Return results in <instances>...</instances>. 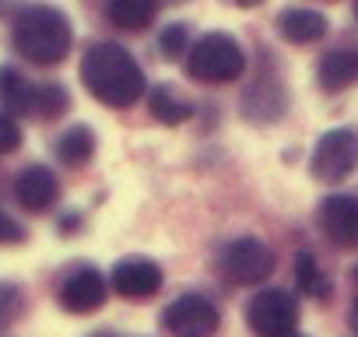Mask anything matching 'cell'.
Returning a JSON list of instances; mask_svg holds the SVG:
<instances>
[{
    "instance_id": "7a4b0ae2",
    "label": "cell",
    "mask_w": 358,
    "mask_h": 337,
    "mask_svg": "<svg viewBox=\"0 0 358 337\" xmlns=\"http://www.w3.org/2000/svg\"><path fill=\"white\" fill-rule=\"evenodd\" d=\"M11 39H15V50H18L22 60L39 64V67H53L71 53L74 29H71V18L60 8L36 4V8H25L15 18Z\"/></svg>"
},
{
    "instance_id": "9c48e42d",
    "label": "cell",
    "mask_w": 358,
    "mask_h": 337,
    "mask_svg": "<svg viewBox=\"0 0 358 337\" xmlns=\"http://www.w3.org/2000/svg\"><path fill=\"white\" fill-rule=\"evenodd\" d=\"M320 229L334 246L355 250L358 246V197H348V194L327 197L320 204Z\"/></svg>"
},
{
    "instance_id": "cb8c5ba5",
    "label": "cell",
    "mask_w": 358,
    "mask_h": 337,
    "mask_svg": "<svg viewBox=\"0 0 358 337\" xmlns=\"http://www.w3.org/2000/svg\"><path fill=\"white\" fill-rule=\"evenodd\" d=\"M348 327L358 334V299H355V302H351V309H348Z\"/></svg>"
},
{
    "instance_id": "4fadbf2b",
    "label": "cell",
    "mask_w": 358,
    "mask_h": 337,
    "mask_svg": "<svg viewBox=\"0 0 358 337\" xmlns=\"http://www.w3.org/2000/svg\"><path fill=\"white\" fill-rule=\"evenodd\" d=\"M278 32L295 43V46H306V43H316L327 36V18L320 11H309V8H292L278 18Z\"/></svg>"
},
{
    "instance_id": "8fae6325",
    "label": "cell",
    "mask_w": 358,
    "mask_h": 337,
    "mask_svg": "<svg viewBox=\"0 0 358 337\" xmlns=\"http://www.w3.org/2000/svg\"><path fill=\"white\" fill-rule=\"evenodd\" d=\"M57 194H60V187H57V176L50 173L46 165H25L22 173H18V180H15V197H18V204L25 208V211H46L53 201H57Z\"/></svg>"
},
{
    "instance_id": "484cf974",
    "label": "cell",
    "mask_w": 358,
    "mask_h": 337,
    "mask_svg": "<svg viewBox=\"0 0 358 337\" xmlns=\"http://www.w3.org/2000/svg\"><path fill=\"white\" fill-rule=\"evenodd\" d=\"M292 337H302V334H292Z\"/></svg>"
},
{
    "instance_id": "d4e9b609",
    "label": "cell",
    "mask_w": 358,
    "mask_h": 337,
    "mask_svg": "<svg viewBox=\"0 0 358 337\" xmlns=\"http://www.w3.org/2000/svg\"><path fill=\"white\" fill-rule=\"evenodd\" d=\"M355 18H358V4H355Z\"/></svg>"
},
{
    "instance_id": "5b68a950",
    "label": "cell",
    "mask_w": 358,
    "mask_h": 337,
    "mask_svg": "<svg viewBox=\"0 0 358 337\" xmlns=\"http://www.w3.org/2000/svg\"><path fill=\"white\" fill-rule=\"evenodd\" d=\"M299 323V302L285 288H264L246 306V327L257 337H292Z\"/></svg>"
},
{
    "instance_id": "6da1fadb",
    "label": "cell",
    "mask_w": 358,
    "mask_h": 337,
    "mask_svg": "<svg viewBox=\"0 0 358 337\" xmlns=\"http://www.w3.org/2000/svg\"><path fill=\"white\" fill-rule=\"evenodd\" d=\"M81 85L102 106L127 109L144 95V71L120 43H95L81 60Z\"/></svg>"
},
{
    "instance_id": "7402d4cb",
    "label": "cell",
    "mask_w": 358,
    "mask_h": 337,
    "mask_svg": "<svg viewBox=\"0 0 358 337\" xmlns=\"http://www.w3.org/2000/svg\"><path fill=\"white\" fill-rule=\"evenodd\" d=\"M18 148H22V127H18V120L8 116V113H0V155H11Z\"/></svg>"
},
{
    "instance_id": "5bb4252c",
    "label": "cell",
    "mask_w": 358,
    "mask_h": 337,
    "mask_svg": "<svg viewBox=\"0 0 358 337\" xmlns=\"http://www.w3.org/2000/svg\"><path fill=\"white\" fill-rule=\"evenodd\" d=\"M323 92H341L348 88L351 81H358V50H330L323 60H320V71H316Z\"/></svg>"
},
{
    "instance_id": "30bf717a",
    "label": "cell",
    "mask_w": 358,
    "mask_h": 337,
    "mask_svg": "<svg viewBox=\"0 0 358 337\" xmlns=\"http://www.w3.org/2000/svg\"><path fill=\"white\" fill-rule=\"evenodd\" d=\"M162 281H165V274H162V267L155 260L134 257V260H123V264L113 267L109 288L116 295H123V299H151L162 288Z\"/></svg>"
},
{
    "instance_id": "2e32d148",
    "label": "cell",
    "mask_w": 358,
    "mask_h": 337,
    "mask_svg": "<svg viewBox=\"0 0 358 337\" xmlns=\"http://www.w3.org/2000/svg\"><path fill=\"white\" fill-rule=\"evenodd\" d=\"M155 15H158L155 0H113V4H106V18L116 29H127V32H137V29L151 25Z\"/></svg>"
},
{
    "instance_id": "7c38bea8",
    "label": "cell",
    "mask_w": 358,
    "mask_h": 337,
    "mask_svg": "<svg viewBox=\"0 0 358 337\" xmlns=\"http://www.w3.org/2000/svg\"><path fill=\"white\" fill-rule=\"evenodd\" d=\"M0 99H4L8 116H32L39 120V85L22 78L15 67H0Z\"/></svg>"
},
{
    "instance_id": "ffe728a7",
    "label": "cell",
    "mask_w": 358,
    "mask_h": 337,
    "mask_svg": "<svg viewBox=\"0 0 358 337\" xmlns=\"http://www.w3.org/2000/svg\"><path fill=\"white\" fill-rule=\"evenodd\" d=\"M67 109H71V95H67L64 85H53V81L39 85V120L60 116V113H67Z\"/></svg>"
},
{
    "instance_id": "9a60e30c",
    "label": "cell",
    "mask_w": 358,
    "mask_h": 337,
    "mask_svg": "<svg viewBox=\"0 0 358 337\" xmlns=\"http://www.w3.org/2000/svg\"><path fill=\"white\" fill-rule=\"evenodd\" d=\"M53 151H57V158H60L64 165H85V162L95 155V130L85 127V123H74V127H67V130L57 137Z\"/></svg>"
},
{
    "instance_id": "ac0fdd59",
    "label": "cell",
    "mask_w": 358,
    "mask_h": 337,
    "mask_svg": "<svg viewBox=\"0 0 358 337\" xmlns=\"http://www.w3.org/2000/svg\"><path fill=\"white\" fill-rule=\"evenodd\" d=\"M295 281H299V288L306 292V295H313V299H327V278L320 274V267H316V257L313 253H299L295 257Z\"/></svg>"
},
{
    "instance_id": "44dd1931",
    "label": "cell",
    "mask_w": 358,
    "mask_h": 337,
    "mask_svg": "<svg viewBox=\"0 0 358 337\" xmlns=\"http://www.w3.org/2000/svg\"><path fill=\"white\" fill-rule=\"evenodd\" d=\"M187 43H190V29H187L183 22L165 25V29H162V39H158V46H162V53H165L169 60L183 57V53H187Z\"/></svg>"
},
{
    "instance_id": "277c9868",
    "label": "cell",
    "mask_w": 358,
    "mask_h": 337,
    "mask_svg": "<svg viewBox=\"0 0 358 337\" xmlns=\"http://www.w3.org/2000/svg\"><path fill=\"white\" fill-rule=\"evenodd\" d=\"M358 165V130L355 127H337L327 130L309 158V173L320 183H341L351 176V168Z\"/></svg>"
},
{
    "instance_id": "8992f818",
    "label": "cell",
    "mask_w": 358,
    "mask_h": 337,
    "mask_svg": "<svg viewBox=\"0 0 358 337\" xmlns=\"http://www.w3.org/2000/svg\"><path fill=\"white\" fill-rule=\"evenodd\" d=\"M218 323H222V313L215 309V302L204 295H194V292L179 295L162 313V327L172 337H215Z\"/></svg>"
},
{
    "instance_id": "e0dca14e",
    "label": "cell",
    "mask_w": 358,
    "mask_h": 337,
    "mask_svg": "<svg viewBox=\"0 0 358 337\" xmlns=\"http://www.w3.org/2000/svg\"><path fill=\"white\" fill-rule=\"evenodd\" d=\"M148 106H151V116H155L158 123H169V127H179V123H187V120L194 116V106H190V102H179V99L169 92V85H158V88L148 95Z\"/></svg>"
},
{
    "instance_id": "603a6c76",
    "label": "cell",
    "mask_w": 358,
    "mask_h": 337,
    "mask_svg": "<svg viewBox=\"0 0 358 337\" xmlns=\"http://www.w3.org/2000/svg\"><path fill=\"white\" fill-rule=\"evenodd\" d=\"M22 225L15 222V218H8L4 211H0V246H4V243H22Z\"/></svg>"
},
{
    "instance_id": "d6986e66",
    "label": "cell",
    "mask_w": 358,
    "mask_h": 337,
    "mask_svg": "<svg viewBox=\"0 0 358 337\" xmlns=\"http://www.w3.org/2000/svg\"><path fill=\"white\" fill-rule=\"evenodd\" d=\"M22 313H25V292L11 281H0V330L18 323Z\"/></svg>"
},
{
    "instance_id": "52a82bcc",
    "label": "cell",
    "mask_w": 358,
    "mask_h": 337,
    "mask_svg": "<svg viewBox=\"0 0 358 337\" xmlns=\"http://www.w3.org/2000/svg\"><path fill=\"white\" fill-rule=\"evenodd\" d=\"M222 271L236 285H260L274 271V253H271L267 243H260L253 236H243V239H236L222 250Z\"/></svg>"
},
{
    "instance_id": "ba28073f",
    "label": "cell",
    "mask_w": 358,
    "mask_h": 337,
    "mask_svg": "<svg viewBox=\"0 0 358 337\" xmlns=\"http://www.w3.org/2000/svg\"><path fill=\"white\" fill-rule=\"evenodd\" d=\"M57 299H60V306L67 313H78V316L81 313H95L109 299V278L102 271H95V267H81V271L64 278Z\"/></svg>"
},
{
    "instance_id": "3957f363",
    "label": "cell",
    "mask_w": 358,
    "mask_h": 337,
    "mask_svg": "<svg viewBox=\"0 0 358 337\" xmlns=\"http://www.w3.org/2000/svg\"><path fill=\"white\" fill-rule=\"evenodd\" d=\"M246 71V53L229 32H208L187 53V74L197 81H236Z\"/></svg>"
}]
</instances>
